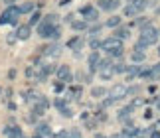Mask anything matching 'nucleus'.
Listing matches in <instances>:
<instances>
[{
  "label": "nucleus",
  "instance_id": "32",
  "mask_svg": "<svg viewBox=\"0 0 160 138\" xmlns=\"http://www.w3.org/2000/svg\"><path fill=\"white\" fill-rule=\"evenodd\" d=\"M138 93H140V87H138V85L127 87V97H138Z\"/></svg>",
  "mask_w": 160,
  "mask_h": 138
},
{
  "label": "nucleus",
  "instance_id": "57",
  "mask_svg": "<svg viewBox=\"0 0 160 138\" xmlns=\"http://www.w3.org/2000/svg\"><path fill=\"white\" fill-rule=\"evenodd\" d=\"M119 2H121V0H119Z\"/></svg>",
  "mask_w": 160,
  "mask_h": 138
},
{
  "label": "nucleus",
  "instance_id": "36",
  "mask_svg": "<svg viewBox=\"0 0 160 138\" xmlns=\"http://www.w3.org/2000/svg\"><path fill=\"white\" fill-rule=\"evenodd\" d=\"M95 118H97V121H99V122H105V121H107L109 116H107V112L103 111V109H99V111L95 112Z\"/></svg>",
  "mask_w": 160,
  "mask_h": 138
},
{
  "label": "nucleus",
  "instance_id": "21",
  "mask_svg": "<svg viewBox=\"0 0 160 138\" xmlns=\"http://www.w3.org/2000/svg\"><path fill=\"white\" fill-rule=\"evenodd\" d=\"M69 26H71V30H73V32H87L89 24L85 22V20H73V22L69 24Z\"/></svg>",
  "mask_w": 160,
  "mask_h": 138
},
{
  "label": "nucleus",
  "instance_id": "3",
  "mask_svg": "<svg viewBox=\"0 0 160 138\" xmlns=\"http://www.w3.org/2000/svg\"><path fill=\"white\" fill-rule=\"evenodd\" d=\"M79 14L83 16V20L87 22V24H97L99 22V10L95 8V6H91V4H85V6H81L79 8Z\"/></svg>",
  "mask_w": 160,
  "mask_h": 138
},
{
  "label": "nucleus",
  "instance_id": "38",
  "mask_svg": "<svg viewBox=\"0 0 160 138\" xmlns=\"http://www.w3.org/2000/svg\"><path fill=\"white\" fill-rule=\"evenodd\" d=\"M63 89H65V83H61V81H55V83H53V91L55 93H61Z\"/></svg>",
  "mask_w": 160,
  "mask_h": 138
},
{
  "label": "nucleus",
  "instance_id": "23",
  "mask_svg": "<svg viewBox=\"0 0 160 138\" xmlns=\"http://www.w3.org/2000/svg\"><path fill=\"white\" fill-rule=\"evenodd\" d=\"M87 46H89L91 52H99L101 46H103V40H101V37H89V40H87Z\"/></svg>",
  "mask_w": 160,
  "mask_h": 138
},
{
  "label": "nucleus",
  "instance_id": "45",
  "mask_svg": "<svg viewBox=\"0 0 160 138\" xmlns=\"http://www.w3.org/2000/svg\"><path fill=\"white\" fill-rule=\"evenodd\" d=\"M73 18H75L73 14H67V16H65V22H69V24H71V22H73Z\"/></svg>",
  "mask_w": 160,
  "mask_h": 138
},
{
  "label": "nucleus",
  "instance_id": "33",
  "mask_svg": "<svg viewBox=\"0 0 160 138\" xmlns=\"http://www.w3.org/2000/svg\"><path fill=\"white\" fill-rule=\"evenodd\" d=\"M36 105L44 106V109H50V101H48L46 95H38V99H36Z\"/></svg>",
  "mask_w": 160,
  "mask_h": 138
},
{
  "label": "nucleus",
  "instance_id": "31",
  "mask_svg": "<svg viewBox=\"0 0 160 138\" xmlns=\"http://www.w3.org/2000/svg\"><path fill=\"white\" fill-rule=\"evenodd\" d=\"M36 75H38V69H36V65H28V67H26V77H28L30 81H34Z\"/></svg>",
  "mask_w": 160,
  "mask_h": 138
},
{
  "label": "nucleus",
  "instance_id": "9",
  "mask_svg": "<svg viewBox=\"0 0 160 138\" xmlns=\"http://www.w3.org/2000/svg\"><path fill=\"white\" fill-rule=\"evenodd\" d=\"M97 6H99L101 10H105V12H115L121 6V2L119 0H97Z\"/></svg>",
  "mask_w": 160,
  "mask_h": 138
},
{
  "label": "nucleus",
  "instance_id": "50",
  "mask_svg": "<svg viewBox=\"0 0 160 138\" xmlns=\"http://www.w3.org/2000/svg\"><path fill=\"white\" fill-rule=\"evenodd\" d=\"M69 2H71V0H61L59 4H61V6H65V4H69Z\"/></svg>",
  "mask_w": 160,
  "mask_h": 138
},
{
  "label": "nucleus",
  "instance_id": "52",
  "mask_svg": "<svg viewBox=\"0 0 160 138\" xmlns=\"http://www.w3.org/2000/svg\"><path fill=\"white\" fill-rule=\"evenodd\" d=\"M138 2V0H128V4H137Z\"/></svg>",
  "mask_w": 160,
  "mask_h": 138
},
{
  "label": "nucleus",
  "instance_id": "7",
  "mask_svg": "<svg viewBox=\"0 0 160 138\" xmlns=\"http://www.w3.org/2000/svg\"><path fill=\"white\" fill-rule=\"evenodd\" d=\"M109 97L117 99V101H122V99L127 97V85L125 83H117L109 89Z\"/></svg>",
  "mask_w": 160,
  "mask_h": 138
},
{
  "label": "nucleus",
  "instance_id": "20",
  "mask_svg": "<svg viewBox=\"0 0 160 138\" xmlns=\"http://www.w3.org/2000/svg\"><path fill=\"white\" fill-rule=\"evenodd\" d=\"M42 20H44V16L40 14V10H36V12H32V14H30L28 26H30V28H32V26H36V28H38L40 24H42Z\"/></svg>",
  "mask_w": 160,
  "mask_h": 138
},
{
  "label": "nucleus",
  "instance_id": "5",
  "mask_svg": "<svg viewBox=\"0 0 160 138\" xmlns=\"http://www.w3.org/2000/svg\"><path fill=\"white\" fill-rule=\"evenodd\" d=\"M55 75H58V81H61V83H71L73 81V71L69 65H59Z\"/></svg>",
  "mask_w": 160,
  "mask_h": 138
},
{
  "label": "nucleus",
  "instance_id": "17",
  "mask_svg": "<svg viewBox=\"0 0 160 138\" xmlns=\"http://www.w3.org/2000/svg\"><path fill=\"white\" fill-rule=\"evenodd\" d=\"M105 26H107V28H111V30H117V28H119V26H122V16H119V14H115V16H111V18H107Z\"/></svg>",
  "mask_w": 160,
  "mask_h": 138
},
{
  "label": "nucleus",
  "instance_id": "42",
  "mask_svg": "<svg viewBox=\"0 0 160 138\" xmlns=\"http://www.w3.org/2000/svg\"><path fill=\"white\" fill-rule=\"evenodd\" d=\"M152 116H154V112H152V109H146V111H144V118H146V121H150Z\"/></svg>",
  "mask_w": 160,
  "mask_h": 138
},
{
  "label": "nucleus",
  "instance_id": "29",
  "mask_svg": "<svg viewBox=\"0 0 160 138\" xmlns=\"http://www.w3.org/2000/svg\"><path fill=\"white\" fill-rule=\"evenodd\" d=\"M59 37H61V28H59V26H53V28H52V32H50V36H48V40L58 42Z\"/></svg>",
  "mask_w": 160,
  "mask_h": 138
},
{
  "label": "nucleus",
  "instance_id": "34",
  "mask_svg": "<svg viewBox=\"0 0 160 138\" xmlns=\"http://www.w3.org/2000/svg\"><path fill=\"white\" fill-rule=\"evenodd\" d=\"M97 126H99V121H97V118H89V121L85 122V128L87 130H97Z\"/></svg>",
  "mask_w": 160,
  "mask_h": 138
},
{
  "label": "nucleus",
  "instance_id": "11",
  "mask_svg": "<svg viewBox=\"0 0 160 138\" xmlns=\"http://www.w3.org/2000/svg\"><path fill=\"white\" fill-rule=\"evenodd\" d=\"M113 37H117V40H121V42H125L131 37V28L128 26H119L117 30H113Z\"/></svg>",
  "mask_w": 160,
  "mask_h": 138
},
{
  "label": "nucleus",
  "instance_id": "54",
  "mask_svg": "<svg viewBox=\"0 0 160 138\" xmlns=\"http://www.w3.org/2000/svg\"><path fill=\"white\" fill-rule=\"evenodd\" d=\"M4 95V89H2V87H0V97H2Z\"/></svg>",
  "mask_w": 160,
  "mask_h": 138
},
{
  "label": "nucleus",
  "instance_id": "2",
  "mask_svg": "<svg viewBox=\"0 0 160 138\" xmlns=\"http://www.w3.org/2000/svg\"><path fill=\"white\" fill-rule=\"evenodd\" d=\"M18 18H20V10H18V6H6V10L0 14V26H4V24H12V26H16L18 24Z\"/></svg>",
  "mask_w": 160,
  "mask_h": 138
},
{
  "label": "nucleus",
  "instance_id": "22",
  "mask_svg": "<svg viewBox=\"0 0 160 138\" xmlns=\"http://www.w3.org/2000/svg\"><path fill=\"white\" fill-rule=\"evenodd\" d=\"M131 61L134 65L144 63V61H146V53H142V52H131Z\"/></svg>",
  "mask_w": 160,
  "mask_h": 138
},
{
  "label": "nucleus",
  "instance_id": "49",
  "mask_svg": "<svg viewBox=\"0 0 160 138\" xmlns=\"http://www.w3.org/2000/svg\"><path fill=\"white\" fill-rule=\"evenodd\" d=\"M4 2H6V6H14L16 0H4Z\"/></svg>",
  "mask_w": 160,
  "mask_h": 138
},
{
  "label": "nucleus",
  "instance_id": "14",
  "mask_svg": "<svg viewBox=\"0 0 160 138\" xmlns=\"http://www.w3.org/2000/svg\"><path fill=\"white\" fill-rule=\"evenodd\" d=\"M30 36H32V28H30L28 24H24V26H18V30H16V37H18V40L26 42Z\"/></svg>",
  "mask_w": 160,
  "mask_h": 138
},
{
  "label": "nucleus",
  "instance_id": "35",
  "mask_svg": "<svg viewBox=\"0 0 160 138\" xmlns=\"http://www.w3.org/2000/svg\"><path fill=\"white\" fill-rule=\"evenodd\" d=\"M44 112H46L44 106H40V105H34V106H32V115H34V116H44Z\"/></svg>",
  "mask_w": 160,
  "mask_h": 138
},
{
  "label": "nucleus",
  "instance_id": "39",
  "mask_svg": "<svg viewBox=\"0 0 160 138\" xmlns=\"http://www.w3.org/2000/svg\"><path fill=\"white\" fill-rule=\"evenodd\" d=\"M61 112V116H65V118H71L73 116V111H71V106H65L63 111H59Z\"/></svg>",
  "mask_w": 160,
  "mask_h": 138
},
{
  "label": "nucleus",
  "instance_id": "28",
  "mask_svg": "<svg viewBox=\"0 0 160 138\" xmlns=\"http://www.w3.org/2000/svg\"><path fill=\"white\" fill-rule=\"evenodd\" d=\"M67 103H69V101H67L65 97H58V99H53V106H55L58 111H63L65 106H67Z\"/></svg>",
  "mask_w": 160,
  "mask_h": 138
},
{
  "label": "nucleus",
  "instance_id": "4",
  "mask_svg": "<svg viewBox=\"0 0 160 138\" xmlns=\"http://www.w3.org/2000/svg\"><path fill=\"white\" fill-rule=\"evenodd\" d=\"M101 49H103L107 55H111L113 52H117V49H122V42L117 40V37H113V36H111V37H105V40H103Z\"/></svg>",
  "mask_w": 160,
  "mask_h": 138
},
{
  "label": "nucleus",
  "instance_id": "48",
  "mask_svg": "<svg viewBox=\"0 0 160 138\" xmlns=\"http://www.w3.org/2000/svg\"><path fill=\"white\" fill-rule=\"evenodd\" d=\"M93 138H109V136H105V134H101V132H95V136Z\"/></svg>",
  "mask_w": 160,
  "mask_h": 138
},
{
  "label": "nucleus",
  "instance_id": "12",
  "mask_svg": "<svg viewBox=\"0 0 160 138\" xmlns=\"http://www.w3.org/2000/svg\"><path fill=\"white\" fill-rule=\"evenodd\" d=\"M93 99H105V97H109V89L107 87H103V85H97V87H91V93H89Z\"/></svg>",
  "mask_w": 160,
  "mask_h": 138
},
{
  "label": "nucleus",
  "instance_id": "8",
  "mask_svg": "<svg viewBox=\"0 0 160 138\" xmlns=\"http://www.w3.org/2000/svg\"><path fill=\"white\" fill-rule=\"evenodd\" d=\"M69 49H73V52H79L83 46H85V37L83 36H73V37H69L67 40V43H65Z\"/></svg>",
  "mask_w": 160,
  "mask_h": 138
},
{
  "label": "nucleus",
  "instance_id": "25",
  "mask_svg": "<svg viewBox=\"0 0 160 138\" xmlns=\"http://www.w3.org/2000/svg\"><path fill=\"white\" fill-rule=\"evenodd\" d=\"M127 69H128V65L125 63V61H115V63H113V73H115V75L127 73Z\"/></svg>",
  "mask_w": 160,
  "mask_h": 138
},
{
  "label": "nucleus",
  "instance_id": "26",
  "mask_svg": "<svg viewBox=\"0 0 160 138\" xmlns=\"http://www.w3.org/2000/svg\"><path fill=\"white\" fill-rule=\"evenodd\" d=\"M36 6H38L36 2H24V4L18 6V10H20V14H32Z\"/></svg>",
  "mask_w": 160,
  "mask_h": 138
},
{
  "label": "nucleus",
  "instance_id": "27",
  "mask_svg": "<svg viewBox=\"0 0 160 138\" xmlns=\"http://www.w3.org/2000/svg\"><path fill=\"white\" fill-rule=\"evenodd\" d=\"M122 14H125L127 18H137V16H138V12H137V8H134L132 4H127V6H125V10H122Z\"/></svg>",
  "mask_w": 160,
  "mask_h": 138
},
{
  "label": "nucleus",
  "instance_id": "19",
  "mask_svg": "<svg viewBox=\"0 0 160 138\" xmlns=\"http://www.w3.org/2000/svg\"><path fill=\"white\" fill-rule=\"evenodd\" d=\"M113 63H115V61L111 59V57H101L99 65H97V73H101V71H109V69H113Z\"/></svg>",
  "mask_w": 160,
  "mask_h": 138
},
{
  "label": "nucleus",
  "instance_id": "6",
  "mask_svg": "<svg viewBox=\"0 0 160 138\" xmlns=\"http://www.w3.org/2000/svg\"><path fill=\"white\" fill-rule=\"evenodd\" d=\"M38 52L42 53V55H46V57H58V55L61 53V47L58 46V43H48V46H42V47H38Z\"/></svg>",
  "mask_w": 160,
  "mask_h": 138
},
{
  "label": "nucleus",
  "instance_id": "16",
  "mask_svg": "<svg viewBox=\"0 0 160 138\" xmlns=\"http://www.w3.org/2000/svg\"><path fill=\"white\" fill-rule=\"evenodd\" d=\"M36 134H40L44 138H53V132H52L50 124H46V122H40L38 126H36Z\"/></svg>",
  "mask_w": 160,
  "mask_h": 138
},
{
  "label": "nucleus",
  "instance_id": "18",
  "mask_svg": "<svg viewBox=\"0 0 160 138\" xmlns=\"http://www.w3.org/2000/svg\"><path fill=\"white\" fill-rule=\"evenodd\" d=\"M52 28H53V26H50V24H46V22H42L40 26L36 28V34H38L40 37H44V40H48V36H50Z\"/></svg>",
  "mask_w": 160,
  "mask_h": 138
},
{
  "label": "nucleus",
  "instance_id": "47",
  "mask_svg": "<svg viewBox=\"0 0 160 138\" xmlns=\"http://www.w3.org/2000/svg\"><path fill=\"white\" fill-rule=\"evenodd\" d=\"M8 109H10V111H16V105L12 103V101H8Z\"/></svg>",
  "mask_w": 160,
  "mask_h": 138
},
{
  "label": "nucleus",
  "instance_id": "30",
  "mask_svg": "<svg viewBox=\"0 0 160 138\" xmlns=\"http://www.w3.org/2000/svg\"><path fill=\"white\" fill-rule=\"evenodd\" d=\"M58 20H59V16L58 14H48V16H44V20L42 22H46V24H50V26H58Z\"/></svg>",
  "mask_w": 160,
  "mask_h": 138
},
{
  "label": "nucleus",
  "instance_id": "44",
  "mask_svg": "<svg viewBox=\"0 0 160 138\" xmlns=\"http://www.w3.org/2000/svg\"><path fill=\"white\" fill-rule=\"evenodd\" d=\"M150 138H160V130L156 128V130H154V132H152V134H150Z\"/></svg>",
  "mask_w": 160,
  "mask_h": 138
},
{
  "label": "nucleus",
  "instance_id": "55",
  "mask_svg": "<svg viewBox=\"0 0 160 138\" xmlns=\"http://www.w3.org/2000/svg\"><path fill=\"white\" fill-rule=\"evenodd\" d=\"M156 14H160V6H158V8H156Z\"/></svg>",
  "mask_w": 160,
  "mask_h": 138
},
{
  "label": "nucleus",
  "instance_id": "56",
  "mask_svg": "<svg viewBox=\"0 0 160 138\" xmlns=\"http://www.w3.org/2000/svg\"><path fill=\"white\" fill-rule=\"evenodd\" d=\"M156 53H158V55H160V46H158V49H156Z\"/></svg>",
  "mask_w": 160,
  "mask_h": 138
},
{
  "label": "nucleus",
  "instance_id": "24",
  "mask_svg": "<svg viewBox=\"0 0 160 138\" xmlns=\"http://www.w3.org/2000/svg\"><path fill=\"white\" fill-rule=\"evenodd\" d=\"M103 26H105V24H101V22H97V24H93V26H89V28H87L89 37H99V32L103 30Z\"/></svg>",
  "mask_w": 160,
  "mask_h": 138
},
{
  "label": "nucleus",
  "instance_id": "37",
  "mask_svg": "<svg viewBox=\"0 0 160 138\" xmlns=\"http://www.w3.org/2000/svg\"><path fill=\"white\" fill-rule=\"evenodd\" d=\"M113 75H115V73H113V69H109V71H101V73H99V77H101L103 81H109L111 77H113Z\"/></svg>",
  "mask_w": 160,
  "mask_h": 138
},
{
  "label": "nucleus",
  "instance_id": "53",
  "mask_svg": "<svg viewBox=\"0 0 160 138\" xmlns=\"http://www.w3.org/2000/svg\"><path fill=\"white\" fill-rule=\"evenodd\" d=\"M32 138H44V136H40V134H34V136H32Z\"/></svg>",
  "mask_w": 160,
  "mask_h": 138
},
{
  "label": "nucleus",
  "instance_id": "15",
  "mask_svg": "<svg viewBox=\"0 0 160 138\" xmlns=\"http://www.w3.org/2000/svg\"><path fill=\"white\" fill-rule=\"evenodd\" d=\"M132 112H134V106H132V105H125L122 109H119V112H117V118L122 122L125 118H131Z\"/></svg>",
  "mask_w": 160,
  "mask_h": 138
},
{
  "label": "nucleus",
  "instance_id": "43",
  "mask_svg": "<svg viewBox=\"0 0 160 138\" xmlns=\"http://www.w3.org/2000/svg\"><path fill=\"white\" fill-rule=\"evenodd\" d=\"M8 77H10V79L16 77V69H10V71H8Z\"/></svg>",
  "mask_w": 160,
  "mask_h": 138
},
{
  "label": "nucleus",
  "instance_id": "46",
  "mask_svg": "<svg viewBox=\"0 0 160 138\" xmlns=\"http://www.w3.org/2000/svg\"><path fill=\"white\" fill-rule=\"evenodd\" d=\"M109 138H125V136H122V134H121V132H115V134H111V136H109Z\"/></svg>",
  "mask_w": 160,
  "mask_h": 138
},
{
  "label": "nucleus",
  "instance_id": "41",
  "mask_svg": "<svg viewBox=\"0 0 160 138\" xmlns=\"http://www.w3.org/2000/svg\"><path fill=\"white\" fill-rule=\"evenodd\" d=\"M4 101H10V99H12V89H10V87H8V89H4Z\"/></svg>",
  "mask_w": 160,
  "mask_h": 138
},
{
  "label": "nucleus",
  "instance_id": "51",
  "mask_svg": "<svg viewBox=\"0 0 160 138\" xmlns=\"http://www.w3.org/2000/svg\"><path fill=\"white\" fill-rule=\"evenodd\" d=\"M152 67H154V69H156V71L160 73V61H158V63H156V65H152Z\"/></svg>",
  "mask_w": 160,
  "mask_h": 138
},
{
  "label": "nucleus",
  "instance_id": "13",
  "mask_svg": "<svg viewBox=\"0 0 160 138\" xmlns=\"http://www.w3.org/2000/svg\"><path fill=\"white\" fill-rule=\"evenodd\" d=\"M81 95H83V87L81 85H71L69 89L65 91V99H67V101H69V99H79Z\"/></svg>",
  "mask_w": 160,
  "mask_h": 138
},
{
  "label": "nucleus",
  "instance_id": "10",
  "mask_svg": "<svg viewBox=\"0 0 160 138\" xmlns=\"http://www.w3.org/2000/svg\"><path fill=\"white\" fill-rule=\"evenodd\" d=\"M2 132H4V136H8V138H26L20 126H12V124H10V126H4Z\"/></svg>",
  "mask_w": 160,
  "mask_h": 138
},
{
  "label": "nucleus",
  "instance_id": "40",
  "mask_svg": "<svg viewBox=\"0 0 160 138\" xmlns=\"http://www.w3.org/2000/svg\"><path fill=\"white\" fill-rule=\"evenodd\" d=\"M67 138H81V132H79V128H71L69 130V136Z\"/></svg>",
  "mask_w": 160,
  "mask_h": 138
},
{
  "label": "nucleus",
  "instance_id": "1",
  "mask_svg": "<svg viewBox=\"0 0 160 138\" xmlns=\"http://www.w3.org/2000/svg\"><path fill=\"white\" fill-rule=\"evenodd\" d=\"M160 40V30L152 24V26L148 28H144V30H140V36H138V42L140 43H144L146 47H150V46H154V43H158Z\"/></svg>",
  "mask_w": 160,
  "mask_h": 138
}]
</instances>
